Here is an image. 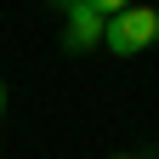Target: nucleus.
<instances>
[{"label":"nucleus","mask_w":159,"mask_h":159,"mask_svg":"<svg viewBox=\"0 0 159 159\" xmlns=\"http://www.w3.org/2000/svg\"><path fill=\"white\" fill-rule=\"evenodd\" d=\"M0 114H6V80H0Z\"/></svg>","instance_id":"nucleus-4"},{"label":"nucleus","mask_w":159,"mask_h":159,"mask_svg":"<svg viewBox=\"0 0 159 159\" xmlns=\"http://www.w3.org/2000/svg\"><path fill=\"white\" fill-rule=\"evenodd\" d=\"M68 17H63V46L68 51H85L97 46V40H108V11L102 6H91V0H63Z\"/></svg>","instance_id":"nucleus-2"},{"label":"nucleus","mask_w":159,"mask_h":159,"mask_svg":"<svg viewBox=\"0 0 159 159\" xmlns=\"http://www.w3.org/2000/svg\"><path fill=\"white\" fill-rule=\"evenodd\" d=\"M153 40H159V11L153 6H125V11L108 17V51L114 57H136Z\"/></svg>","instance_id":"nucleus-1"},{"label":"nucleus","mask_w":159,"mask_h":159,"mask_svg":"<svg viewBox=\"0 0 159 159\" xmlns=\"http://www.w3.org/2000/svg\"><path fill=\"white\" fill-rule=\"evenodd\" d=\"M91 6H102V11L114 17V11H125V6H131V0H91Z\"/></svg>","instance_id":"nucleus-3"}]
</instances>
